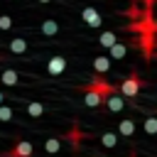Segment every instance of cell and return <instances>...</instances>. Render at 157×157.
Here are the masks:
<instances>
[{
  "label": "cell",
  "mask_w": 157,
  "mask_h": 157,
  "mask_svg": "<svg viewBox=\"0 0 157 157\" xmlns=\"http://www.w3.org/2000/svg\"><path fill=\"white\" fill-rule=\"evenodd\" d=\"M83 101H86V105H91V108H96V105H101V103L105 101V96H103V93H101L98 88H93V86H91V88L86 91V96H83Z\"/></svg>",
  "instance_id": "cell-2"
},
{
  "label": "cell",
  "mask_w": 157,
  "mask_h": 157,
  "mask_svg": "<svg viewBox=\"0 0 157 157\" xmlns=\"http://www.w3.org/2000/svg\"><path fill=\"white\" fill-rule=\"evenodd\" d=\"M125 54H128V47H125V44L115 42V44L110 47V59H123Z\"/></svg>",
  "instance_id": "cell-12"
},
{
  "label": "cell",
  "mask_w": 157,
  "mask_h": 157,
  "mask_svg": "<svg viewBox=\"0 0 157 157\" xmlns=\"http://www.w3.org/2000/svg\"><path fill=\"white\" fill-rule=\"evenodd\" d=\"M101 142H103L105 147H115V145H118V135H115V132H103V135H101Z\"/></svg>",
  "instance_id": "cell-15"
},
{
  "label": "cell",
  "mask_w": 157,
  "mask_h": 157,
  "mask_svg": "<svg viewBox=\"0 0 157 157\" xmlns=\"http://www.w3.org/2000/svg\"><path fill=\"white\" fill-rule=\"evenodd\" d=\"M105 105H108V110H113V113H120V110L125 108V101H123V96H118V93H110V96H105Z\"/></svg>",
  "instance_id": "cell-4"
},
{
  "label": "cell",
  "mask_w": 157,
  "mask_h": 157,
  "mask_svg": "<svg viewBox=\"0 0 157 157\" xmlns=\"http://www.w3.org/2000/svg\"><path fill=\"white\" fill-rule=\"evenodd\" d=\"M32 152H34L32 142H27V140H20V142L15 145V150H12V157H32Z\"/></svg>",
  "instance_id": "cell-5"
},
{
  "label": "cell",
  "mask_w": 157,
  "mask_h": 157,
  "mask_svg": "<svg viewBox=\"0 0 157 157\" xmlns=\"http://www.w3.org/2000/svg\"><path fill=\"white\" fill-rule=\"evenodd\" d=\"M42 32L52 37V34H56V32H59V25H56L54 20H44V22H42Z\"/></svg>",
  "instance_id": "cell-13"
},
{
  "label": "cell",
  "mask_w": 157,
  "mask_h": 157,
  "mask_svg": "<svg viewBox=\"0 0 157 157\" xmlns=\"http://www.w3.org/2000/svg\"><path fill=\"white\" fill-rule=\"evenodd\" d=\"M145 132L157 135V118H145Z\"/></svg>",
  "instance_id": "cell-17"
},
{
  "label": "cell",
  "mask_w": 157,
  "mask_h": 157,
  "mask_svg": "<svg viewBox=\"0 0 157 157\" xmlns=\"http://www.w3.org/2000/svg\"><path fill=\"white\" fill-rule=\"evenodd\" d=\"M39 2H49V0H39Z\"/></svg>",
  "instance_id": "cell-22"
},
{
  "label": "cell",
  "mask_w": 157,
  "mask_h": 157,
  "mask_svg": "<svg viewBox=\"0 0 157 157\" xmlns=\"http://www.w3.org/2000/svg\"><path fill=\"white\" fill-rule=\"evenodd\" d=\"M93 71H96V74L110 71V56H96V59H93Z\"/></svg>",
  "instance_id": "cell-7"
},
{
  "label": "cell",
  "mask_w": 157,
  "mask_h": 157,
  "mask_svg": "<svg viewBox=\"0 0 157 157\" xmlns=\"http://www.w3.org/2000/svg\"><path fill=\"white\" fill-rule=\"evenodd\" d=\"M98 42H101V47H105V49H110L115 42H118V37H115V32H103L101 37H98Z\"/></svg>",
  "instance_id": "cell-10"
},
{
  "label": "cell",
  "mask_w": 157,
  "mask_h": 157,
  "mask_svg": "<svg viewBox=\"0 0 157 157\" xmlns=\"http://www.w3.org/2000/svg\"><path fill=\"white\" fill-rule=\"evenodd\" d=\"M10 27H12L10 15H0V29H10Z\"/></svg>",
  "instance_id": "cell-19"
},
{
  "label": "cell",
  "mask_w": 157,
  "mask_h": 157,
  "mask_svg": "<svg viewBox=\"0 0 157 157\" xmlns=\"http://www.w3.org/2000/svg\"><path fill=\"white\" fill-rule=\"evenodd\" d=\"M0 81H2L5 86H15V83H17V71H12V69H5V71L0 74Z\"/></svg>",
  "instance_id": "cell-11"
},
{
  "label": "cell",
  "mask_w": 157,
  "mask_h": 157,
  "mask_svg": "<svg viewBox=\"0 0 157 157\" xmlns=\"http://www.w3.org/2000/svg\"><path fill=\"white\" fill-rule=\"evenodd\" d=\"M10 52H12V54H25V52H27V39H22V37L12 39V42H10Z\"/></svg>",
  "instance_id": "cell-9"
},
{
  "label": "cell",
  "mask_w": 157,
  "mask_h": 157,
  "mask_svg": "<svg viewBox=\"0 0 157 157\" xmlns=\"http://www.w3.org/2000/svg\"><path fill=\"white\" fill-rule=\"evenodd\" d=\"M44 150H47V152H52V155H54V152H59V150H61L59 137H49V140L44 142Z\"/></svg>",
  "instance_id": "cell-16"
},
{
  "label": "cell",
  "mask_w": 157,
  "mask_h": 157,
  "mask_svg": "<svg viewBox=\"0 0 157 157\" xmlns=\"http://www.w3.org/2000/svg\"><path fill=\"white\" fill-rule=\"evenodd\" d=\"M12 118V108L10 105H0V120H10Z\"/></svg>",
  "instance_id": "cell-18"
},
{
  "label": "cell",
  "mask_w": 157,
  "mask_h": 157,
  "mask_svg": "<svg viewBox=\"0 0 157 157\" xmlns=\"http://www.w3.org/2000/svg\"><path fill=\"white\" fill-rule=\"evenodd\" d=\"M140 88H142V81H140L137 76H128V78L120 83V93H123L125 98H135V96L140 93Z\"/></svg>",
  "instance_id": "cell-1"
},
{
  "label": "cell",
  "mask_w": 157,
  "mask_h": 157,
  "mask_svg": "<svg viewBox=\"0 0 157 157\" xmlns=\"http://www.w3.org/2000/svg\"><path fill=\"white\" fill-rule=\"evenodd\" d=\"M47 69H49V74L59 76V74H64V69H66V59H64V56H52L49 64H47Z\"/></svg>",
  "instance_id": "cell-3"
},
{
  "label": "cell",
  "mask_w": 157,
  "mask_h": 157,
  "mask_svg": "<svg viewBox=\"0 0 157 157\" xmlns=\"http://www.w3.org/2000/svg\"><path fill=\"white\" fill-rule=\"evenodd\" d=\"M96 157H103V155H96Z\"/></svg>",
  "instance_id": "cell-23"
},
{
  "label": "cell",
  "mask_w": 157,
  "mask_h": 157,
  "mask_svg": "<svg viewBox=\"0 0 157 157\" xmlns=\"http://www.w3.org/2000/svg\"><path fill=\"white\" fill-rule=\"evenodd\" d=\"M81 20H83L88 27H98V25H101V15H98L93 7H86V10L81 12Z\"/></svg>",
  "instance_id": "cell-6"
},
{
  "label": "cell",
  "mask_w": 157,
  "mask_h": 157,
  "mask_svg": "<svg viewBox=\"0 0 157 157\" xmlns=\"http://www.w3.org/2000/svg\"><path fill=\"white\" fill-rule=\"evenodd\" d=\"M152 27H155V32H157V17H155V20H152Z\"/></svg>",
  "instance_id": "cell-20"
},
{
  "label": "cell",
  "mask_w": 157,
  "mask_h": 157,
  "mask_svg": "<svg viewBox=\"0 0 157 157\" xmlns=\"http://www.w3.org/2000/svg\"><path fill=\"white\" fill-rule=\"evenodd\" d=\"M2 98H5V96H2V93H0V105H2Z\"/></svg>",
  "instance_id": "cell-21"
},
{
  "label": "cell",
  "mask_w": 157,
  "mask_h": 157,
  "mask_svg": "<svg viewBox=\"0 0 157 157\" xmlns=\"http://www.w3.org/2000/svg\"><path fill=\"white\" fill-rule=\"evenodd\" d=\"M118 132H120L123 137H132V132H135V123H132L130 118L120 120V125H118Z\"/></svg>",
  "instance_id": "cell-8"
},
{
  "label": "cell",
  "mask_w": 157,
  "mask_h": 157,
  "mask_svg": "<svg viewBox=\"0 0 157 157\" xmlns=\"http://www.w3.org/2000/svg\"><path fill=\"white\" fill-rule=\"evenodd\" d=\"M27 115L42 118V115H44V105H42V103H29V105H27Z\"/></svg>",
  "instance_id": "cell-14"
}]
</instances>
